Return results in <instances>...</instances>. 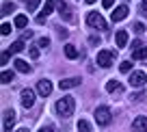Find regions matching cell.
I'll list each match as a JSON object with an SVG mask.
<instances>
[{
    "mask_svg": "<svg viewBox=\"0 0 147 132\" xmlns=\"http://www.w3.org/2000/svg\"><path fill=\"white\" fill-rule=\"evenodd\" d=\"M74 108H76V102H74L71 95H63L59 102H56V113H59L61 117H71Z\"/></svg>",
    "mask_w": 147,
    "mask_h": 132,
    "instance_id": "obj_1",
    "label": "cell"
},
{
    "mask_svg": "<svg viewBox=\"0 0 147 132\" xmlns=\"http://www.w3.org/2000/svg\"><path fill=\"white\" fill-rule=\"evenodd\" d=\"M110 119H113V113H110L108 106H97V108H95V121H97V126H108Z\"/></svg>",
    "mask_w": 147,
    "mask_h": 132,
    "instance_id": "obj_2",
    "label": "cell"
},
{
    "mask_svg": "<svg viewBox=\"0 0 147 132\" xmlns=\"http://www.w3.org/2000/svg\"><path fill=\"white\" fill-rule=\"evenodd\" d=\"M87 24H89L91 28H97V30H106V22H104V18H102L100 13H95V11L87 13Z\"/></svg>",
    "mask_w": 147,
    "mask_h": 132,
    "instance_id": "obj_3",
    "label": "cell"
},
{
    "mask_svg": "<svg viewBox=\"0 0 147 132\" xmlns=\"http://www.w3.org/2000/svg\"><path fill=\"white\" fill-rule=\"evenodd\" d=\"M15 126V110L13 108H7L5 113H2V130L5 132H11Z\"/></svg>",
    "mask_w": 147,
    "mask_h": 132,
    "instance_id": "obj_4",
    "label": "cell"
},
{
    "mask_svg": "<svg viewBox=\"0 0 147 132\" xmlns=\"http://www.w3.org/2000/svg\"><path fill=\"white\" fill-rule=\"evenodd\" d=\"M113 59H115V54L110 50H100L97 52V65H100V67H110V65H113Z\"/></svg>",
    "mask_w": 147,
    "mask_h": 132,
    "instance_id": "obj_5",
    "label": "cell"
},
{
    "mask_svg": "<svg viewBox=\"0 0 147 132\" xmlns=\"http://www.w3.org/2000/svg\"><path fill=\"white\" fill-rule=\"evenodd\" d=\"M54 5H56V0H46L43 2V9H41V13L37 15V24H43L46 22V18L54 11Z\"/></svg>",
    "mask_w": 147,
    "mask_h": 132,
    "instance_id": "obj_6",
    "label": "cell"
},
{
    "mask_svg": "<svg viewBox=\"0 0 147 132\" xmlns=\"http://www.w3.org/2000/svg\"><path fill=\"white\" fill-rule=\"evenodd\" d=\"M128 13H130L128 5L115 7V9H113V13H110V20H113V22H121V20H125V18H128Z\"/></svg>",
    "mask_w": 147,
    "mask_h": 132,
    "instance_id": "obj_7",
    "label": "cell"
},
{
    "mask_svg": "<svg viewBox=\"0 0 147 132\" xmlns=\"http://www.w3.org/2000/svg\"><path fill=\"white\" fill-rule=\"evenodd\" d=\"M128 82H130V87H143L147 82V76H145V72H132Z\"/></svg>",
    "mask_w": 147,
    "mask_h": 132,
    "instance_id": "obj_8",
    "label": "cell"
},
{
    "mask_svg": "<svg viewBox=\"0 0 147 132\" xmlns=\"http://www.w3.org/2000/svg\"><path fill=\"white\" fill-rule=\"evenodd\" d=\"M56 9H59L61 18H63L65 22H71V20H74V15H71V11H69V7H67L65 0H56Z\"/></svg>",
    "mask_w": 147,
    "mask_h": 132,
    "instance_id": "obj_9",
    "label": "cell"
},
{
    "mask_svg": "<svg viewBox=\"0 0 147 132\" xmlns=\"http://www.w3.org/2000/svg\"><path fill=\"white\" fill-rule=\"evenodd\" d=\"M37 93H39L41 97H48V95L52 93V82L46 80V78H43V80H39V82H37Z\"/></svg>",
    "mask_w": 147,
    "mask_h": 132,
    "instance_id": "obj_10",
    "label": "cell"
},
{
    "mask_svg": "<svg viewBox=\"0 0 147 132\" xmlns=\"http://www.w3.org/2000/svg\"><path fill=\"white\" fill-rule=\"evenodd\" d=\"M35 104V91L32 89H24L22 91V106L24 108H30Z\"/></svg>",
    "mask_w": 147,
    "mask_h": 132,
    "instance_id": "obj_11",
    "label": "cell"
},
{
    "mask_svg": "<svg viewBox=\"0 0 147 132\" xmlns=\"http://www.w3.org/2000/svg\"><path fill=\"white\" fill-rule=\"evenodd\" d=\"M132 130L134 132H147V117H143V115H141V117H136L132 121Z\"/></svg>",
    "mask_w": 147,
    "mask_h": 132,
    "instance_id": "obj_12",
    "label": "cell"
},
{
    "mask_svg": "<svg viewBox=\"0 0 147 132\" xmlns=\"http://www.w3.org/2000/svg\"><path fill=\"white\" fill-rule=\"evenodd\" d=\"M78 85H80V78H65V80L59 82L61 91H65V89H74V87H78Z\"/></svg>",
    "mask_w": 147,
    "mask_h": 132,
    "instance_id": "obj_13",
    "label": "cell"
},
{
    "mask_svg": "<svg viewBox=\"0 0 147 132\" xmlns=\"http://www.w3.org/2000/svg\"><path fill=\"white\" fill-rule=\"evenodd\" d=\"M15 69H18V72H22V74H30V72H32V67H30L24 59H15Z\"/></svg>",
    "mask_w": 147,
    "mask_h": 132,
    "instance_id": "obj_14",
    "label": "cell"
},
{
    "mask_svg": "<svg viewBox=\"0 0 147 132\" xmlns=\"http://www.w3.org/2000/svg\"><path fill=\"white\" fill-rule=\"evenodd\" d=\"M106 91L108 93H121L123 87H121V82H117V80H108L106 82Z\"/></svg>",
    "mask_w": 147,
    "mask_h": 132,
    "instance_id": "obj_15",
    "label": "cell"
},
{
    "mask_svg": "<svg viewBox=\"0 0 147 132\" xmlns=\"http://www.w3.org/2000/svg\"><path fill=\"white\" fill-rule=\"evenodd\" d=\"M115 41H117V46H119V48H125V46H128V32H125V30H117Z\"/></svg>",
    "mask_w": 147,
    "mask_h": 132,
    "instance_id": "obj_16",
    "label": "cell"
},
{
    "mask_svg": "<svg viewBox=\"0 0 147 132\" xmlns=\"http://www.w3.org/2000/svg\"><path fill=\"white\" fill-rule=\"evenodd\" d=\"M132 59H136V61H145V59H147V48H145V46L134 48V50H132Z\"/></svg>",
    "mask_w": 147,
    "mask_h": 132,
    "instance_id": "obj_17",
    "label": "cell"
},
{
    "mask_svg": "<svg viewBox=\"0 0 147 132\" xmlns=\"http://www.w3.org/2000/svg\"><path fill=\"white\" fill-rule=\"evenodd\" d=\"M65 56H67V59H78V50H76L74 43H67V46H65Z\"/></svg>",
    "mask_w": 147,
    "mask_h": 132,
    "instance_id": "obj_18",
    "label": "cell"
},
{
    "mask_svg": "<svg viewBox=\"0 0 147 132\" xmlns=\"http://www.w3.org/2000/svg\"><path fill=\"white\" fill-rule=\"evenodd\" d=\"M22 50H24V39L13 41V43H11V48H9V52H11V54H18V52H22Z\"/></svg>",
    "mask_w": 147,
    "mask_h": 132,
    "instance_id": "obj_19",
    "label": "cell"
},
{
    "mask_svg": "<svg viewBox=\"0 0 147 132\" xmlns=\"http://www.w3.org/2000/svg\"><path fill=\"white\" fill-rule=\"evenodd\" d=\"M15 28H26V24H28V18H26V15H22V13H20V15H15Z\"/></svg>",
    "mask_w": 147,
    "mask_h": 132,
    "instance_id": "obj_20",
    "label": "cell"
},
{
    "mask_svg": "<svg viewBox=\"0 0 147 132\" xmlns=\"http://www.w3.org/2000/svg\"><path fill=\"white\" fill-rule=\"evenodd\" d=\"M78 132H93L91 123H89L87 119H80V121H78Z\"/></svg>",
    "mask_w": 147,
    "mask_h": 132,
    "instance_id": "obj_21",
    "label": "cell"
},
{
    "mask_svg": "<svg viewBox=\"0 0 147 132\" xmlns=\"http://www.w3.org/2000/svg\"><path fill=\"white\" fill-rule=\"evenodd\" d=\"M11 11H15V5H13V2H5V5H2V11H0V13H2V15H9Z\"/></svg>",
    "mask_w": 147,
    "mask_h": 132,
    "instance_id": "obj_22",
    "label": "cell"
},
{
    "mask_svg": "<svg viewBox=\"0 0 147 132\" xmlns=\"http://www.w3.org/2000/svg\"><path fill=\"white\" fill-rule=\"evenodd\" d=\"M13 78H15L13 72H9V69H5V72H2V82H5V85H7V82H11Z\"/></svg>",
    "mask_w": 147,
    "mask_h": 132,
    "instance_id": "obj_23",
    "label": "cell"
},
{
    "mask_svg": "<svg viewBox=\"0 0 147 132\" xmlns=\"http://www.w3.org/2000/svg\"><path fill=\"white\" fill-rule=\"evenodd\" d=\"M39 5H41V0H28L26 9H28V11H35V9H37V7H39Z\"/></svg>",
    "mask_w": 147,
    "mask_h": 132,
    "instance_id": "obj_24",
    "label": "cell"
},
{
    "mask_svg": "<svg viewBox=\"0 0 147 132\" xmlns=\"http://www.w3.org/2000/svg\"><path fill=\"white\" fill-rule=\"evenodd\" d=\"M119 69H121V72H123V74H128L130 69H132V63H130V61H123V63L119 65Z\"/></svg>",
    "mask_w": 147,
    "mask_h": 132,
    "instance_id": "obj_25",
    "label": "cell"
},
{
    "mask_svg": "<svg viewBox=\"0 0 147 132\" xmlns=\"http://www.w3.org/2000/svg\"><path fill=\"white\" fill-rule=\"evenodd\" d=\"M37 46H39V48H48V46H50V39H48V37H41V39L37 41Z\"/></svg>",
    "mask_w": 147,
    "mask_h": 132,
    "instance_id": "obj_26",
    "label": "cell"
},
{
    "mask_svg": "<svg viewBox=\"0 0 147 132\" xmlns=\"http://www.w3.org/2000/svg\"><path fill=\"white\" fill-rule=\"evenodd\" d=\"M134 30H136L138 35H141V32H145V24H143V22H136V24H134Z\"/></svg>",
    "mask_w": 147,
    "mask_h": 132,
    "instance_id": "obj_27",
    "label": "cell"
},
{
    "mask_svg": "<svg viewBox=\"0 0 147 132\" xmlns=\"http://www.w3.org/2000/svg\"><path fill=\"white\" fill-rule=\"evenodd\" d=\"M9 59H11V52H9V50H7V52H2V59H0V61H2V65H7V63H9Z\"/></svg>",
    "mask_w": 147,
    "mask_h": 132,
    "instance_id": "obj_28",
    "label": "cell"
},
{
    "mask_svg": "<svg viewBox=\"0 0 147 132\" xmlns=\"http://www.w3.org/2000/svg\"><path fill=\"white\" fill-rule=\"evenodd\" d=\"M113 5H115V0H102V7H104V9H110Z\"/></svg>",
    "mask_w": 147,
    "mask_h": 132,
    "instance_id": "obj_29",
    "label": "cell"
},
{
    "mask_svg": "<svg viewBox=\"0 0 147 132\" xmlns=\"http://www.w3.org/2000/svg\"><path fill=\"white\" fill-rule=\"evenodd\" d=\"M9 32H11V24H2V35H9Z\"/></svg>",
    "mask_w": 147,
    "mask_h": 132,
    "instance_id": "obj_30",
    "label": "cell"
},
{
    "mask_svg": "<svg viewBox=\"0 0 147 132\" xmlns=\"http://www.w3.org/2000/svg\"><path fill=\"white\" fill-rule=\"evenodd\" d=\"M30 59H39V50L37 48H30Z\"/></svg>",
    "mask_w": 147,
    "mask_h": 132,
    "instance_id": "obj_31",
    "label": "cell"
},
{
    "mask_svg": "<svg viewBox=\"0 0 147 132\" xmlns=\"http://www.w3.org/2000/svg\"><path fill=\"white\" fill-rule=\"evenodd\" d=\"M30 37H32V32H30V30H24V35H22V39H24V41H28Z\"/></svg>",
    "mask_w": 147,
    "mask_h": 132,
    "instance_id": "obj_32",
    "label": "cell"
},
{
    "mask_svg": "<svg viewBox=\"0 0 147 132\" xmlns=\"http://www.w3.org/2000/svg\"><path fill=\"white\" fill-rule=\"evenodd\" d=\"M143 46V41L141 39H136V41H132V50H134V48H141Z\"/></svg>",
    "mask_w": 147,
    "mask_h": 132,
    "instance_id": "obj_33",
    "label": "cell"
},
{
    "mask_svg": "<svg viewBox=\"0 0 147 132\" xmlns=\"http://www.w3.org/2000/svg\"><path fill=\"white\" fill-rule=\"evenodd\" d=\"M39 132H54V128H52V126H43Z\"/></svg>",
    "mask_w": 147,
    "mask_h": 132,
    "instance_id": "obj_34",
    "label": "cell"
},
{
    "mask_svg": "<svg viewBox=\"0 0 147 132\" xmlns=\"http://www.w3.org/2000/svg\"><path fill=\"white\" fill-rule=\"evenodd\" d=\"M141 11H143V13H147V0H143V2H141Z\"/></svg>",
    "mask_w": 147,
    "mask_h": 132,
    "instance_id": "obj_35",
    "label": "cell"
},
{
    "mask_svg": "<svg viewBox=\"0 0 147 132\" xmlns=\"http://www.w3.org/2000/svg\"><path fill=\"white\" fill-rule=\"evenodd\" d=\"M18 132H28V128H22V130H18Z\"/></svg>",
    "mask_w": 147,
    "mask_h": 132,
    "instance_id": "obj_36",
    "label": "cell"
},
{
    "mask_svg": "<svg viewBox=\"0 0 147 132\" xmlns=\"http://www.w3.org/2000/svg\"><path fill=\"white\" fill-rule=\"evenodd\" d=\"M87 2H89V5H93V2H95V0H87Z\"/></svg>",
    "mask_w": 147,
    "mask_h": 132,
    "instance_id": "obj_37",
    "label": "cell"
}]
</instances>
